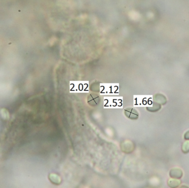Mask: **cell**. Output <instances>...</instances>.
I'll return each instance as SVG.
<instances>
[{
  "mask_svg": "<svg viewBox=\"0 0 189 188\" xmlns=\"http://www.w3.org/2000/svg\"><path fill=\"white\" fill-rule=\"evenodd\" d=\"M182 150L184 153L189 152V141L185 142L182 145Z\"/></svg>",
  "mask_w": 189,
  "mask_h": 188,
  "instance_id": "3957f363",
  "label": "cell"
},
{
  "mask_svg": "<svg viewBox=\"0 0 189 188\" xmlns=\"http://www.w3.org/2000/svg\"><path fill=\"white\" fill-rule=\"evenodd\" d=\"M179 188H189V187H188V186H187L186 185H182V186H180V187Z\"/></svg>",
  "mask_w": 189,
  "mask_h": 188,
  "instance_id": "5b68a950",
  "label": "cell"
},
{
  "mask_svg": "<svg viewBox=\"0 0 189 188\" xmlns=\"http://www.w3.org/2000/svg\"><path fill=\"white\" fill-rule=\"evenodd\" d=\"M183 173L180 169L179 168H173L172 169L169 173V175L172 179H179L182 178Z\"/></svg>",
  "mask_w": 189,
  "mask_h": 188,
  "instance_id": "6da1fadb",
  "label": "cell"
},
{
  "mask_svg": "<svg viewBox=\"0 0 189 188\" xmlns=\"http://www.w3.org/2000/svg\"><path fill=\"white\" fill-rule=\"evenodd\" d=\"M184 138L187 140H189V131L187 132L185 134Z\"/></svg>",
  "mask_w": 189,
  "mask_h": 188,
  "instance_id": "277c9868",
  "label": "cell"
},
{
  "mask_svg": "<svg viewBox=\"0 0 189 188\" xmlns=\"http://www.w3.org/2000/svg\"><path fill=\"white\" fill-rule=\"evenodd\" d=\"M181 184V182L179 180L175 179H169L168 182V185L170 188H177Z\"/></svg>",
  "mask_w": 189,
  "mask_h": 188,
  "instance_id": "7a4b0ae2",
  "label": "cell"
}]
</instances>
